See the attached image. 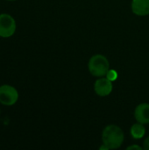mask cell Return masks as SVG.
Listing matches in <instances>:
<instances>
[{
    "mask_svg": "<svg viewBox=\"0 0 149 150\" xmlns=\"http://www.w3.org/2000/svg\"><path fill=\"white\" fill-rule=\"evenodd\" d=\"M130 133L133 139H136V140L141 139L146 134V128L144 127V124H141L139 122L135 123L134 125L132 126Z\"/></svg>",
    "mask_w": 149,
    "mask_h": 150,
    "instance_id": "ba28073f",
    "label": "cell"
},
{
    "mask_svg": "<svg viewBox=\"0 0 149 150\" xmlns=\"http://www.w3.org/2000/svg\"><path fill=\"white\" fill-rule=\"evenodd\" d=\"M89 70L90 73L97 77L105 76L108 70L110 69V63L107 58L103 54H95L89 61Z\"/></svg>",
    "mask_w": 149,
    "mask_h": 150,
    "instance_id": "7a4b0ae2",
    "label": "cell"
},
{
    "mask_svg": "<svg viewBox=\"0 0 149 150\" xmlns=\"http://www.w3.org/2000/svg\"><path fill=\"white\" fill-rule=\"evenodd\" d=\"M124 133L122 129L116 125L107 126L102 134L103 144L109 149H119L124 142Z\"/></svg>",
    "mask_w": 149,
    "mask_h": 150,
    "instance_id": "6da1fadb",
    "label": "cell"
},
{
    "mask_svg": "<svg viewBox=\"0 0 149 150\" xmlns=\"http://www.w3.org/2000/svg\"><path fill=\"white\" fill-rule=\"evenodd\" d=\"M132 11L138 16H147L149 14V0H133Z\"/></svg>",
    "mask_w": 149,
    "mask_h": 150,
    "instance_id": "52a82bcc",
    "label": "cell"
},
{
    "mask_svg": "<svg viewBox=\"0 0 149 150\" xmlns=\"http://www.w3.org/2000/svg\"><path fill=\"white\" fill-rule=\"evenodd\" d=\"M105 76H106L110 81L114 82V81H116V80H117V78H118V73H117V71H116V70L109 69Z\"/></svg>",
    "mask_w": 149,
    "mask_h": 150,
    "instance_id": "9c48e42d",
    "label": "cell"
},
{
    "mask_svg": "<svg viewBox=\"0 0 149 150\" xmlns=\"http://www.w3.org/2000/svg\"><path fill=\"white\" fill-rule=\"evenodd\" d=\"M18 100V92L11 85L4 84L0 86V103L6 106L13 105Z\"/></svg>",
    "mask_w": 149,
    "mask_h": 150,
    "instance_id": "277c9868",
    "label": "cell"
},
{
    "mask_svg": "<svg viewBox=\"0 0 149 150\" xmlns=\"http://www.w3.org/2000/svg\"><path fill=\"white\" fill-rule=\"evenodd\" d=\"M16 21L14 18L7 13L0 14V37H11L16 31Z\"/></svg>",
    "mask_w": 149,
    "mask_h": 150,
    "instance_id": "3957f363",
    "label": "cell"
},
{
    "mask_svg": "<svg viewBox=\"0 0 149 150\" xmlns=\"http://www.w3.org/2000/svg\"><path fill=\"white\" fill-rule=\"evenodd\" d=\"M112 82L107 77H101L96 81L94 84L95 92L100 97H106L112 91Z\"/></svg>",
    "mask_w": 149,
    "mask_h": 150,
    "instance_id": "5b68a950",
    "label": "cell"
},
{
    "mask_svg": "<svg viewBox=\"0 0 149 150\" xmlns=\"http://www.w3.org/2000/svg\"><path fill=\"white\" fill-rule=\"evenodd\" d=\"M143 149L145 150H149V136L145 140V142H144Z\"/></svg>",
    "mask_w": 149,
    "mask_h": 150,
    "instance_id": "30bf717a",
    "label": "cell"
},
{
    "mask_svg": "<svg viewBox=\"0 0 149 150\" xmlns=\"http://www.w3.org/2000/svg\"><path fill=\"white\" fill-rule=\"evenodd\" d=\"M134 118L137 122L141 124H149V104H140L134 111Z\"/></svg>",
    "mask_w": 149,
    "mask_h": 150,
    "instance_id": "8992f818",
    "label": "cell"
},
{
    "mask_svg": "<svg viewBox=\"0 0 149 150\" xmlns=\"http://www.w3.org/2000/svg\"><path fill=\"white\" fill-rule=\"evenodd\" d=\"M7 1H15V0H7Z\"/></svg>",
    "mask_w": 149,
    "mask_h": 150,
    "instance_id": "7c38bea8",
    "label": "cell"
},
{
    "mask_svg": "<svg viewBox=\"0 0 149 150\" xmlns=\"http://www.w3.org/2000/svg\"><path fill=\"white\" fill-rule=\"evenodd\" d=\"M127 149L131 150V149H138V150H141L142 148L141 146H138V145H132V146H129L127 147Z\"/></svg>",
    "mask_w": 149,
    "mask_h": 150,
    "instance_id": "8fae6325",
    "label": "cell"
}]
</instances>
